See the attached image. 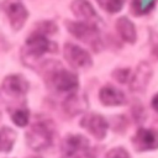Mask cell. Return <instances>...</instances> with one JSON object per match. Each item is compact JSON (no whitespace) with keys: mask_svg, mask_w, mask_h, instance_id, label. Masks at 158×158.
I'll use <instances>...</instances> for the list:
<instances>
[{"mask_svg":"<svg viewBox=\"0 0 158 158\" xmlns=\"http://www.w3.org/2000/svg\"><path fill=\"white\" fill-rule=\"evenodd\" d=\"M131 70L130 69H127V68H125V69H122V68H118V69H116L115 72H112V77L118 81V83H127L130 79H131Z\"/></svg>","mask_w":158,"mask_h":158,"instance_id":"d6986e66","label":"cell"},{"mask_svg":"<svg viewBox=\"0 0 158 158\" xmlns=\"http://www.w3.org/2000/svg\"><path fill=\"white\" fill-rule=\"evenodd\" d=\"M152 54H154L158 58V41H154L152 44Z\"/></svg>","mask_w":158,"mask_h":158,"instance_id":"7402d4cb","label":"cell"},{"mask_svg":"<svg viewBox=\"0 0 158 158\" xmlns=\"http://www.w3.org/2000/svg\"><path fill=\"white\" fill-rule=\"evenodd\" d=\"M86 107V100L84 96L77 95V94H72L69 95L65 101L63 102V109L64 111L69 115V116H74L78 115L79 112L84 111Z\"/></svg>","mask_w":158,"mask_h":158,"instance_id":"5bb4252c","label":"cell"},{"mask_svg":"<svg viewBox=\"0 0 158 158\" xmlns=\"http://www.w3.org/2000/svg\"><path fill=\"white\" fill-rule=\"evenodd\" d=\"M63 54H64V58L67 59V62L73 68L85 69V68H89L93 64L90 54L85 49H83L81 47H79L77 44L67 43L64 46Z\"/></svg>","mask_w":158,"mask_h":158,"instance_id":"3957f363","label":"cell"},{"mask_svg":"<svg viewBox=\"0 0 158 158\" xmlns=\"http://www.w3.org/2000/svg\"><path fill=\"white\" fill-rule=\"evenodd\" d=\"M67 27L68 31L77 37L78 40L94 44L98 40H99V31L95 27L94 23L89 22V21H83V22H67Z\"/></svg>","mask_w":158,"mask_h":158,"instance_id":"7a4b0ae2","label":"cell"},{"mask_svg":"<svg viewBox=\"0 0 158 158\" xmlns=\"http://www.w3.org/2000/svg\"><path fill=\"white\" fill-rule=\"evenodd\" d=\"M5 11L9 17L10 25L15 31H19L26 22L28 12L25 5L20 0H7L5 5Z\"/></svg>","mask_w":158,"mask_h":158,"instance_id":"8992f818","label":"cell"},{"mask_svg":"<svg viewBox=\"0 0 158 158\" xmlns=\"http://www.w3.org/2000/svg\"><path fill=\"white\" fill-rule=\"evenodd\" d=\"M99 98H100V101L106 106H118L126 102L125 94L120 89L111 85L102 86L100 89Z\"/></svg>","mask_w":158,"mask_h":158,"instance_id":"7c38bea8","label":"cell"},{"mask_svg":"<svg viewBox=\"0 0 158 158\" xmlns=\"http://www.w3.org/2000/svg\"><path fill=\"white\" fill-rule=\"evenodd\" d=\"M16 139V133L10 127L0 128V152H10Z\"/></svg>","mask_w":158,"mask_h":158,"instance_id":"2e32d148","label":"cell"},{"mask_svg":"<svg viewBox=\"0 0 158 158\" xmlns=\"http://www.w3.org/2000/svg\"><path fill=\"white\" fill-rule=\"evenodd\" d=\"M51 81L53 86L58 91H69L78 88V77L69 70H65L63 68H59L57 70L51 72Z\"/></svg>","mask_w":158,"mask_h":158,"instance_id":"52a82bcc","label":"cell"},{"mask_svg":"<svg viewBox=\"0 0 158 158\" xmlns=\"http://www.w3.org/2000/svg\"><path fill=\"white\" fill-rule=\"evenodd\" d=\"M53 139V130L48 126V123L40 121L31 126V128L26 132V142L28 147L35 151L46 149L52 144Z\"/></svg>","mask_w":158,"mask_h":158,"instance_id":"6da1fadb","label":"cell"},{"mask_svg":"<svg viewBox=\"0 0 158 158\" xmlns=\"http://www.w3.org/2000/svg\"><path fill=\"white\" fill-rule=\"evenodd\" d=\"M116 30L123 41H126L128 43H133L136 41L135 25L127 17H120L116 21Z\"/></svg>","mask_w":158,"mask_h":158,"instance_id":"9a60e30c","label":"cell"},{"mask_svg":"<svg viewBox=\"0 0 158 158\" xmlns=\"http://www.w3.org/2000/svg\"><path fill=\"white\" fill-rule=\"evenodd\" d=\"M30 158H40V157H30Z\"/></svg>","mask_w":158,"mask_h":158,"instance_id":"603a6c76","label":"cell"},{"mask_svg":"<svg viewBox=\"0 0 158 158\" xmlns=\"http://www.w3.org/2000/svg\"><path fill=\"white\" fill-rule=\"evenodd\" d=\"M80 125L94 137L98 139H102L106 136L107 131V122L106 120L99 114H86L81 120Z\"/></svg>","mask_w":158,"mask_h":158,"instance_id":"ba28073f","label":"cell"},{"mask_svg":"<svg viewBox=\"0 0 158 158\" xmlns=\"http://www.w3.org/2000/svg\"><path fill=\"white\" fill-rule=\"evenodd\" d=\"M151 104H152V107H153L156 111H158V94H156V95L153 96Z\"/></svg>","mask_w":158,"mask_h":158,"instance_id":"44dd1931","label":"cell"},{"mask_svg":"<svg viewBox=\"0 0 158 158\" xmlns=\"http://www.w3.org/2000/svg\"><path fill=\"white\" fill-rule=\"evenodd\" d=\"M72 11L78 19L84 21H90L96 16L94 7L88 0H74L72 2Z\"/></svg>","mask_w":158,"mask_h":158,"instance_id":"4fadbf2b","label":"cell"},{"mask_svg":"<svg viewBox=\"0 0 158 158\" xmlns=\"http://www.w3.org/2000/svg\"><path fill=\"white\" fill-rule=\"evenodd\" d=\"M28 117H30L28 110L25 107L16 109L15 111L11 112V118H12L14 123L20 126V127H25L28 123Z\"/></svg>","mask_w":158,"mask_h":158,"instance_id":"e0dca14e","label":"cell"},{"mask_svg":"<svg viewBox=\"0 0 158 158\" xmlns=\"http://www.w3.org/2000/svg\"><path fill=\"white\" fill-rule=\"evenodd\" d=\"M89 147L88 139L81 135H68L62 143L63 157L80 158V153H85Z\"/></svg>","mask_w":158,"mask_h":158,"instance_id":"5b68a950","label":"cell"},{"mask_svg":"<svg viewBox=\"0 0 158 158\" xmlns=\"http://www.w3.org/2000/svg\"><path fill=\"white\" fill-rule=\"evenodd\" d=\"M2 89L11 96H22L28 90V81L20 74H11L4 79Z\"/></svg>","mask_w":158,"mask_h":158,"instance_id":"8fae6325","label":"cell"},{"mask_svg":"<svg viewBox=\"0 0 158 158\" xmlns=\"http://www.w3.org/2000/svg\"><path fill=\"white\" fill-rule=\"evenodd\" d=\"M96 2L102 10L109 14L118 12L123 5V0H96Z\"/></svg>","mask_w":158,"mask_h":158,"instance_id":"ac0fdd59","label":"cell"},{"mask_svg":"<svg viewBox=\"0 0 158 158\" xmlns=\"http://www.w3.org/2000/svg\"><path fill=\"white\" fill-rule=\"evenodd\" d=\"M52 47H53V44L47 38V35L38 30L35 31L31 36H28L26 44H25V49H26L27 54H30L32 57H41L46 52L53 51V49H51Z\"/></svg>","mask_w":158,"mask_h":158,"instance_id":"277c9868","label":"cell"},{"mask_svg":"<svg viewBox=\"0 0 158 158\" xmlns=\"http://www.w3.org/2000/svg\"><path fill=\"white\" fill-rule=\"evenodd\" d=\"M152 77V68L147 62H142L131 74L130 79V88L135 91H142L146 89L149 78Z\"/></svg>","mask_w":158,"mask_h":158,"instance_id":"30bf717a","label":"cell"},{"mask_svg":"<svg viewBox=\"0 0 158 158\" xmlns=\"http://www.w3.org/2000/svg\"><path fill=\"white\" fill-rule=\"evenodd\" d=\"M106 158H130V154L126 149L117 147V148H112L106 153Z\"/></svg>","mask_w":158,"mask_h":158,"instance_id":"ffe728a7","label":"cell"},{"mask_svg":"<svg viewBox=\"0 0 158 158\" xmlns=\"http://www.w3.org/2000/svg\"><path fill=\"white\" fill-rule=\"evenodd\" d=\"M135 148L139 152L158 148V132L148 128H139L132 138Z\"/></svg>","mask_w":158,"mask_h":158,"instance_id":"9c48e42d","label":"cell"}]
</instances>
